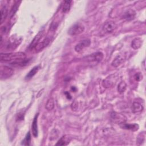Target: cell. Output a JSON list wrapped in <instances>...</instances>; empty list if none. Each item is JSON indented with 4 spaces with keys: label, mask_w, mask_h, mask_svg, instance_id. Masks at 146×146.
I'll use <instances>...</instances> for the list:
<instances>
[{
    "label": "cell",
    "mask_w": 146,
    "mask_h": 146,
    "mask_svg": "<svg viewBox=\"0 0 146 146\" xmlns=\"http://www.w3.org/2000/svg\"><path fill=\"white\" fill-rule=\"evenodd\" d=\"M0 59L1 62H9L14 66H25L30 60L26 59V55L22 52L11 53H1Z\"/></svg>",
    "instance_id": "6da1fadb"
},
{
    "label": "cell",
    "mask_w": 146,
    "mask_h": 146,
    "mask_svg": "<svg viewBox=\"0 0 146 146\" xmlns=\"http://www.w3.org/2000/svg\"><path fill=\"white\" fill-rule=\"evenodd\" d=\"M84 30V26L79 23H75L68 30V34L71 36H75L82 33Z\"/></svg>",
    "instance_id": "7a4b0ae2"
},
{
    "label": "cell",
    "mask_w": 146,
    "mask_h": 146,
    "mask_svg": "<svg viewBox=\"0 0 146 146\" xmlns=\"http://www.w3.org/2000/svg\"><path fill=\"white\" fill-rule=\"evenodd\" d=\"M103 54L102 52H96L86 56L84 59L89 62H100L103 58Z\"/></svg>",
    "instance_id": "3957f363"
},
{
    "label": "cell",
    "mask_w": 146,
    "mask_h": 146,
    "mask_svg": "<svg viewBox=\"0 0 146 146\" xmlns=\"http://www.w3.org/2000/svg\"><path fill=\"white\" fill-rule=\"evenodd\" d=\"M14 74L13 70L6 66L1 67L0 71V77L1 79H6L13 75Z\"/></svg>",
    "instance_id": "277c9868"
},
{
    "label": "cell",
    "mask_w": 146,
    "mask_h": 146,
    "mask_svg": "<svg viewBox=\"0 0 146 146\" xmlns=\"http://www.w3.org/2000/svg\"><path fill=\"white\" fill-rule=\"evenodd\" d=\"M117 27L116 23L112 21H108L106 22L103 26V31L106 33H112Z\"/></svg>",
    "instance_id": "5b68a950"
},
{
    "label": "cell",
    "mask_w": 146,
    "mask_h": 146,
    "mask_svg": "<svg viewBox=\"0 0 146 146\" xmlns=\"http://www.w3.org/2000/svg\"><path fill=\"white\" fill-rule=\"evenodd\" d=\"M115 75H111L104 79L102 82V85L104 88H110L112 87L114 84L116 80H115Z\"/></svg>",
    "instance_id": "8992f818"
},
{
    "label": "cell",
    "mask_w": 146,
    "mask_h": 146,
    "mask_svg": "<svg viewBox=\"0 0 146 146\" xmlns=\"http://www.w3.org/2000/svg\"><path fill=\"white\" fill-rule=\"evenodd\" d=\"M50 39L49 38L47 37L46 38H45L43 41L40 42H38L34 47V49L35 50V51L36 52H39L41 50H42L44 47H46L50 43Z\"/></svg>",
    "instance_id": "52a82bcc"
},
{
    "label": "cell",
    "mask_w": 146,
    "mask_h": 146,
    "mask_svg": "<svg viewBox=\"0 0 146 146\" xmlns=\"http://www.w3.org/2000/svg\"><path fill=\"white\" fill-rule=\"evenodd\" d=\"M91 41L90 39H84L78 43L75 47V50L76 52L82 51L84 48L88 47L90 45Z\"/></svg>",
    "instance_id": "ba28073f"
},
{
    "label": "cell",
    "mask_w": 146,
    "mask_h": 146,
    "mask_svg": "<svg viewBox=\"0 0 146 146\" xmlns=\"http://www.w3.org/2000/svg\"><path fill=\"white\" fill-rule=\"evenodd\" d=\"M136 16V11L131 9L127 10L123 14V18L126 21H130L133 20Z\"/></svg>",
    "instance_id": "9c48e42d"
},
{
    "label": "cell",
    "mask_w": 146,
    "mask_h": 146,
    "mask_svg": "<svg viewBox=\"0 0 146 146\" xmlns=\"http://www.w3.org/2000/svg\"><path fill=\"white\" fill-rule=\"evenodd\" d=\"M39 116V113H38L34 117L32 125H31V130L33 136L35 137H36L38 136V117Z\"/></svg>",
    "instance_id": "30bf717a"
},
{
    "label": "cell",
    "mask_w": 146,
    "mask_h": 146,
    "mask_svg": "<svg viewBox=\"0 0 146 146\" xmlns=\"http://www.w3.org/2000/svg\"><path fill=\"white\" fill-rule=\"evenodd\" d=\"M44 30H42L41 31H40L36 35V36L34 37V38L33 39V40H32L31 43H30V44L29 45V48H33L39 42V40L40 39V38L42 37V36L44 34Z\"/></svg>",
    "instance_id": "8fae6325"
},
{
    "label": "cell",
    "mask_w": 146,
    "mask_h": 146,
    "mask_svg": "<svg viewBox=\"0 0 146 146\" xmlns=\"http://www.w3.org/2000/svg\"><path fill=\"white\" fill-rule=\"evenodd\" d=\"M125 60V57L123 55H118L112 62L111 65L113 67H117L120 66Z\"/></svg>",
    "instance_id": "7c38bea8"
},
{
    "label": "cell",
    "mask_w": 146,
    "mask_h": 146,
    "mask_svg": "<svg viewBox=\"0 0 146 146\" xmlns=\"http://www.w3.org/2000/svg\"><path fill=\"white\" fill-rule=\"evenodd\" d=\"M143 44V40L141 38L137 37L133 39L131 42V47L134 50L139 49Z\"/></svg>",
    "instance_id": "4fadbf2b"
},
{
    "label": "cell",
    "mask_w": 146,
    "mask_h": 146,
    "mask_svg": "<svg viewBox=\"0 0 146 146\" xmlns=\"http://www.w3.org/2000/svg\"><path fill=\"white\" fill-rule=\"evenodd\" d=\"M71 140V137L68 135H64L62 136L56 144V145H67Z\"/></svg>",
    "instance_id": "5bb4252c"
},
{
    "label": "cell",
    "mask_w": 146,
    "mask_h": 146,
    "mask_svg": "<svg viewBox=\"0 0 146 146\" xmlns=\"http://www.w3.org/2000/svg\"><path fill=\"white\" fill-rule=\"evenodd\" d=\"M120 127L122 128L131 130V131H133L137 130L139 128V125L137 124H136V123H133V124L122 123V124L120 125Z\"/></svg>",
    "instance_id": "9a60e30c"
},
{
    "label": "cell",
    "mask_w": 146,
    "mask_h": 146,
    "mask_svg": "<svg viewBox=\"0 0 146 146\" xmlns=\"http://www.w3.org/2000/svg\"><path fill=\"white\" fill-rule=\"evenodd\" d=\"M40 68V66H36L35 67H34L29 72V73L26 75V77H25V79L26 80H29L31 78H32L36 73L37 72L39 71Z\"/></svg>",
    "instance_id": "2e32d148"
},
{
    "label": "cell",
    "mask_w": 146,
    "mask_h": 146,
    "mask_svg": "<svg viewBox=\"0 0 146 146\" xmlns=\"http://www.w3.org/2000/svg\"><path fill=\"white\" fill-rule=\"evenodd\" d=\"M143 107L139 102H135L133 103L132 106V110L133 113H139L143 111Z\"/></svg>",
    "instance_id": "e0dca14e"
},
{
    "label": "cell",
    "mask_w": 146,
    "mask_h": 146,
    "mask_svg": "<svg viewBox=\"0 0 146 146\" xmlns=\"http://www.w3.org/2000/svg\"><path fill=\"white\" fill-rule=\"evenodd\" d=\"M1 24H2L3 22L5 21V19L7 17L8 14V10L6 6H3L1 9Z\"/></svg>",
    "instance_id": "ac0fdd59"
},
{
    "label": "cell",
    "mask_w": 146,
    "mask_h": 146,
    "mask_svg": "<svg viewBox=\"0 0 146 146\" xmlns=\"http://www.w3.org/2000/svg\"><path fill=\"white\" fill-rule=\"evenodd\" d=\"M71 1H64L63 2L61 7V10L63 13H66L70 10L71 7Z\"/></svg>",
    "instance_id": "d6986e66"
},
{
    "label": "cell",
    "mask_w": 146,
    "mask_h": 146,
    "mask_svg": "<svg viewBox=\"0 0 146 146\" xmlns=\"http://www.w3.org/2000/svg\"><path fill=\"white\" fill-rule=\"evenodd\" d=\"M127 88V84L125 82H120L117 86V91L120 93H123L125 92Z\"/></svg>",
    "instance_id": "ffe728a7"
},
{
    "label": "cell",
    "mask_w": 146,
    "mask_h": 146,
    "mask_svg": "<svg viewBox=\"0 0 146 146\" xmlns=\"http://www.w3.org/2000/svg\"><path fill=\"white\" fill-rule=\"evenodd\" d=\"M54 107V102L52 98H50L45 106V108L47 111H51L52 110Z\"/></svg>",
    "instance_id": "44dd1931"
},
{
    "label": "cell",
    "mask_w": 146,
    "mask_h": 146,
    "mask_svg": "<svg viewBox=\"0 0 146 146\" xmlns=\"http://www.w3.org/2000/svg\"><path fill=\"white\" fill-rule=\"evenodd\" d=\"M30 140H31V135H30V133L29 132L27 133V135H26V136L25 139L22 141V144L23 145H30Z\"/></svg>",
    "instance_id": "7402d4cb"
},
{
    "label": "cell",
    "mask_w": 146,
    "mask_h": 146,
    "mask_svg": "<svg viewBox=\"0 0 146 146\" xmlns=\"http://www.w3.org/2000/svg\"><path fill=\"white\" fill-rule=\"evenodd\" d=\"M18 7H19L18 3H17V4H15V5H13V7H12L11 9L10 13V17H14V15H15V13H16L17 11L18 10Z\"/></svg>",
    "instance_id": "603a6c76"
},
{
    "label": "cell",
    "mask_w": 146,
    "mask_h": 146,
    "mask_svg": "<svg viewBox=\"0 0 146 146\" xmlns=\"http://www.w3.org/2000/svg\"><path fill=\"white\" fill-rule=\"evenodd\" d=\"M143 76L142 74L140 73V72H137V73H136V74L135 75V76H134L135 79L136 81H137V82H139V81L143 79Z\"/></svg>",
    "instance_id": "cb8c5ba5"
},
{
    "label": "cell",
    "mask_w": 146,
    "mask_h": 146,
    "mask_svg": "<svg viewBox=\"0 0 146 146\" xmlns=\"http://www.w3.org/2000/svg\"><path fill=\"white\" fill-rule=\"evenodd\" d=\"M78 104L77 103L76 101H74L72 104H71V108L72 110H76L78 109Z\"/></svg>",
    "instance_id": "d4e9b609"
}]
</instances>
